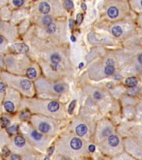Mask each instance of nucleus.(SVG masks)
I'll return each instance as SVG.
<instances>
[{
    "label": "nucleus",
    "instance_id": "obj_10",
    "mask_svg": "<svg viewBox=\"0 0 142 160\" xmlns=\"http://www.w3.org/2000/svg\"><path fill=\"white\" fill-rule=\"evenodd\" d=\"M20 86L24 90H28L31 87V83L28 79H23L20 82Z\"/></svg>",
    "mask_w": 142,
    "mask_h": 160
},
{
    "label": "nucleus",
    "instance_id": "obj_14",
    "mask_svg": "<svg viewBox=\"0 0 142 160\" xmlns=\"http://www.w3.org/2000/svg\"><path fill=\"white\" fill-rule=\"evenodd\" d=\"M27 76L29 78H34L36 77L37 73L35 68H29L27 70Z\"/></svg>",
    "mask_w": 142,
    "mask_h": 160
},
{
    "label": "nucleus",
    "instance_id": "obj_25",
    "mask_svg": "<svg viewBox=\"0 0 142 160\" xmlns=\"http://www.w3.org/2000/svg\"><path fill=\"white\" fill-rule=\"evenodd\" d=\"M83 20V15L81 13H78L77 15V19H76V23L77 25H80L82 22Z\"/></svg>",
    "mask_w": 142,
    "mask_h": 160
},
{
    "label": "nucleus",
    "instance_id": "obj_4",
    "mask_svg": "<svg viewBox=\"0 0 142 160\" xmlns=\"http://www.w3.org/2000/svg\"><path fill=\"white\" fill-rule=\"evenodd\" d=\"M125 83H126V86L129 87H135L137 85L138 80L135 77H128L126 79Z\"/></svg>",
    "mask_w": 142,
    "mask_h": 160
},
{
    "label": "nucleus",
    "instance_id": "obj_15",
    "mask_svg": "<svg viewBox=\"0 0 142 160\" xmlns=\"http://www.w3.org/2000/svg\"><path fill=\"white\" fill-rule=\"evenodd\" d=\"M60 56L57 54V53H54L53 54L51 57H50V59H51V61L55 63V64H58V63L60 61Z\"/></svg>",
    "mask_w": 142,
    "mask_h": 160
},
{
    "label": "nucleus",
    "instance_id": "obj_23",
    "mask_svg": "<svg viewBox=\"0 0 142 160\" xmlns=\"http://www.w3.org/2000/svg\"><path fill=\"white\" fill-rule=\"evenodd\" d=\"M9 124V121L6 117H2L1 118V125L2 127H5Z\"/></svg>",
    "mask_w": 142,
    "mask_h": 160
},
{
    "label": "nucleus",
    "instance_id": "obj_44",
    "mask_svg": "<svg viewBox=\"0 0 142 160\" xmlns=\"http://www.w3.org/2000/svg\"><path fill=\"white\" fill-rule=\"evenodd\" d=\"M141 6H142V1H141Z\"/></svg>",
    "mask_w": 142,
    "mask_h": 160
},
{
    "label": "nucleus",
    "instance_id": "obj_35",
    "mask_svg": "<svg viewBox=\"0 0 142 160\" xmlns=\"http://www.w3.org/2000/svg\"><path fill=\"white\" fill-rule=\"evenodd\" d=\"M69 26H70V28L71 29H73V27H74V21L73 19L69 20Z\"/></svg>",
    "mask_w": 142,
    "mask_h": 160
},
{
    "label": "nucleus",
    "instance_id": "obj_39",
    "mask_svg": "<svg viewBox=\"0 0 142 160\" xmlns=\"http://www.w3.org/2000/svg\"><path fill=\"white\" fill-rule=\"evenodd\" d=\"M70 39L72 40V41H73V42H74V41H76V38L74 37V36H73V35H72L71 36V37H70Z\"/></svg>",
    "mask_w": 142,
    "mask_h": 160
},
{
    "label": "nucleus",
    "instance_id": "obj_30",
    "mask_svg": "<svg viewBox=\"0 0 142 160\" xmlns=\"http://www.w3.org/2000/svg\"><path fill=\"white\" fill-rule=\"evenodd\" d=\"M28 116H29V115L28 114V113L25 112L22 113L21 116H20V118H21V119H25L26 118H27L28 117Z\"/></svg>",
    "mask_w": 142,
    "mask_h": 160
},
{
    "label": "nucleus",
    "instance_id": "obj_31",
    "mask_svg": "<svg viewBox=\"0 0 142 160\" xmlns=\"http://www.w3.org/2000/svg\"><path fill=\"white\" fill-rule=\"evenodd\" d=\"M106 64L107 66H114V62L112 59H108L106 62Z\"/></svg>",
    "mask_w": 142,
    "mask_h": 160
},
{
    "label": "nucleus",
    "instance_id": "obj_26",
    "mask_svg": "<svg viewBox=\"0 0 142 160\" xmlns=\"http://www.w3.org/2000/svg\"><path fill=\"white\" fill-rule=\"evenodd\" d=\"M7 131L8 133H11V134H14L16 132V127L15 126H12L9 127L7 129Z\"/></svg>",
    "mask_w": 142,
    "mask_h": 160
},
{
    "label": "nucleus",
    "instance_id": "obj_17",
    "mask_svg": "<svg viewBox=\"0 0 142 160\" xmlns=\"http://www.w3.org/2000/svg\"><path fill=\"white\" fill-rule=\"evenodd\" d=\"M105 73L107 75H112L114 72V67L113 66H107L105 68Z\"/></svg>",
    "mask_w": 142,
    "mask_h": 160
},
{
    "label": "nucleus",
    "instance_id": "obj_12",
    "mask_svg": "<svg viewBox=\"0 0 142 160\" xmlns=\"http://www.w3.org/2000/svg\"><path fill=\"white\" fill-rule=\"evenodd\" d=\"M50 128L49 125L46 122H42L39 125V129L43 133H46L49 131Z\"/></svg>",
    "mask_w": 142,
    "mask_h": 160
},
{
    "label": "nucleus",
    "instance_id": "obj_32",
    "mask_svg": "<svg viewBox=\"0 0 142 160\" xmlns=\"http://www.w3.org/2000/svg\"><path fill=\"white\" fill-rule=\"evenodd\" d=\"M54 149H55V148H54L53 146L50 147L48 148L47 153H48V155L49 156H51L53 154V153L54 152Z\"/></svg>",
    "mask_w": 142,
    "mask_h": 160
},
{
    "label": "nucleus",
    "instance_id": "obj_27",
    "mask_svg": "<svg viewBox=\"0 0 142 160\" xmlns=\"http://www.w3.org/2000/svg\"><path fill=\"white\" fill-rule=\"evenodd\" d=\"M12 2L15 6L19 7V6H21L23 5L24 1H22V0H15V1H13Z\"/></svg>",
    "mask_w": 142,
    "mask_h": 160
},
{
    "label": "nucleus",
    "instance_id": "obj_1",
    "mask_svg": "<svg viewBox=\"0 0 142 160\" xmlns=\"http://www.w3.org/2000/svg\"><path fill=\"white\" fill-rule=\"evenodd\" d=\"M11 51L16 53H25L29 50L28 47L24 43H15L11 47Z\"/></svg>",
    "mask_w": 142,
    "mask_h": 160
},
{
    "label": "nucleus",
    "instance_id": "obj_22",
    "mask_svg": "<svg viewBox=\"0 0 142 160\" xmlns=\"http://www.w3.org/2000/svg\"><path fill=\"white\" fill-rule=\"evenodd\" d=\"M31 135H32V137L34 138L35 139L37 140V141H38V140H40L42 137V135L40 134V133H38L36 131H33L32 132V133H31Z\"/></svg>",
    "mask_w": 142,
    "mask_h": 160
},
{
    "label": "nucleus",
    "instance_id": "obj_8",
    "mask_svg": "<svg viewBox=\"0 0 142 160\" xmlns=\"http://www.w3.org/2000/svg\"><path fill=\"white\" fill-rule=\"evenodd\" d=\"M59 108V105L58 102L53 101L48 105V109L50 112H54L57 111Z\"/></svg>",
    "mask_w": 142,
    "mask_h": 160
},
{
    "label": "nucleus",
    "instance_id": "obj_19",
    "mask_svg": "<svg viewBox=\"0 0 142 160\" xmlns=\"http://www.w3.org/2000/svg\"><path fill=\"white\" fill-rule=\"evenodd\" d=\"M65 86L62 84H57L54 86V89H55L57 92L58 93L62 92L64 90H65Z\"/></svg>",
    "mask_w": 142,
    "mask_h": 160
},
{
    "label": "nucleus",
    "instance_id": "obj_29",
    "mask_svg": "<svg viewBox=\"0 0 142 160\" xmlns=\"http://www.w3.org/2000/svg\"><path fill=\"white\" fill-rule=\"evenodd\" d=\"M94 97L96 99H100L102 98V95H101V93L99 92H95L94 93Z\"/></svg>",
    "mask_w": 142,
    "mask_h": 160
},
{
    "label": "nucleus",
    "instance_id": "obj_28",
    "mask_svg": "<svg viewBox=\"0 0 142 160\" xmlns=\"http://www.w3.org/2000/svg\"><path fill=\"white\" fill-rule=\"evenodd\" d=\"M9 150L7 148V147H4L2 149V153L3 156H8L9 155Z\"/></svg>",
    "mask_w": 142,
    "mask_h": 160
},
{
    "label": "nucleus",
    "instance_id": "obj_2",
    "mask_svg": "<svg viewBox=\"0 0 142 160\" xmlns=\"http://www.w3.org/2000/svg\"><path fill=\"white\" fill-rule=\"evenodd\" d=\"M70 145L71 147L74 149H79L82 146V142L79 138L74 137L71 140Z\"/></svg>",
    "mask_w": 142,
    "mask_h": 160
},
{
    "label": "nucleus",
    "instance_id": "obj_21",
    "mask_svg": "<svg viewBox=\"0 0 142 160\" xmlns=\"http://www.w3.org/2000/svg\"><path fill=\"white\" fill-rule=\"evenodd\" d=\"M76 101H75V100H73V101H72L70 103V105L69 106V107H68V110L69 114L71 115L73 113L74 109V108H75V106H76Z\"/></svg>",
    "mask_w": 142,
    "mask_h": 160
},
{
    "label": "nucleus",
    "instance_id": "obj_3",
    "mask_svg": "<svg viewBox=\"0 0 142 160\" xmlns=\"http://www.w3.org/2000/svg\"><path fill=\"white\" fill-rule=\"evenodd\" d=\"M87 132V127L85 125L81 124L78 126L76 128L77 134L79 136H83Z\"/></svg>",
    "mask_w": 142,
    "mask_h": 160
},
{
    "label": "nucleus",
    "instance_id": "obj_37",
    "mask_svg": "<svg viewBox=\"0 0 142 160\" xmlns=\"http://www.w3.org/2000/svg\"><path fill=\"white\" fill-rule=\"evenodd\" d=\"M81 7H82V8L83 10H86L87 9V6L85 3H82V5H81Z\"/></svg>",
    "mask_w": 142,
    "mask_h": 160
},
{
    "label": "nucleus",
    "instance_id": "obj_36",
    "mask_svg": "<svg viewBox=\"0 0 142 160\" xmlns=\"http://www.w3.org/2000/svg\"><path fill=\"white\" fill-rule=\"evenodd\" d=\"M0 84H1V92H2L3 91H5V85L3 84L2 82L0 83Z\"/></svg>",
    "mask_w": 142,
    "mask_h": 160
},
{
    "label": "nucleus",
    "instance_id": "obj_11",
    "mask_svg": "<svg viewBox=\"0 0 142 160\" xmlns=\"http://www.w3.org/2000/svg\"><path fill=\"white\" fill-rule=\"evenodd\" d=\"M111 32H112V33L114 36H115L116 37H119L121 35V33H122L123 30L121 27L119 26H117L113 27L112 29H111Z\"/></svg>",
    "mask_w": 142,
    "mask_h": 160
},
{
    "label": "nucleus",
    "instance_id": "obj_33",
    "mask_svg": "<svg viewBox=\"0 0 142 160\" xmlns=\"http://www.w3.org/2000/svg\"><path fill=\"white\" fill-rule=\"evenodd\" d=\"M88 149H89V151H90V152H94V151H95V149H96V147L94 146V145H90L89 146Z\"/></svg>",
    "mask_w": 142,
    "mask_h": 160
},
{
    "label": "nucleus",
    "instance_id": "obj_41",
    "mask_svg": "<svg viewBox=\"0 0 142 160\" xmlns=\"http://www.w3.org/2000/svg\"><path fill=\"white\" fill-rule=\"evenodd\" d=\"M2 41H3V39H2V36H1V43H2Z\"/></svg>",
    "mask_w": 142,
    "mask_h": 160
},
{
    "label": "nucleus",
    "instance_id": "obj_24",
    "mask_svg": "<svg viewBox=\"0 0 142 160\" xmlns=\"http://www.w3.org/2000/svg\"><path fill=\"white\" fill-rule=\"evenodd\" d=\"M111 132H112V131L110 128H106L103 131L102 134L104 136H108L111 135Z\"/></svg>",
    "mask_w": 142,
    "mask_h": 160
},
{
    "label": "nucleus",
    "instance_id": "obj_9",
    "mask_svg": "<svg viewBox=\"0 0 142 160\" xmlns=\"http://www.w3.org/2000/svg\"><path fill=\"white\" fill-rule=\"evenodd\" d=\"M15 143L17 146L21 147L25 145L26 141L25 138L21 136H17L15 139Z\"/></svg>",
    "mask_w": 142,
    "mask_h": 160
},
{
    "label": "nucleus",
    "instance_id": "obj_20",
    "mask_svg": "<svg viewBox=\"0 0 142 160\" xmlns=\"http://www.w3.org/2000/svg\"><path fill=\"white\" fill-rule=\"evenodd\" d=\"M64 6H65V7L67 9H72L74 7L73 3L72 1H69V0H67V1H65L64 2Z\"/></svg>",
    "mask_w": 142,
    "mask_h": 160
},
{
    "label": "nucleus",
    "instance_id": "obj_5",
    "mask_svg": "<svg viewBox=\"0 0 142 160\" xmlns=\"http://www.w3.org/2000/svg\"><path fill=\"white\" fill-rule=\"evenodd\" d=\"M39 11L44 14H47L50 11V6L46 2H43L40 3L39 6Z\"/></svg>",
    "mask_w": 142,
    "mask_h": 160
},
{
    "label": "nucleus",
    "instance_id": "obj_16",
    "mask_svg": "<svg viewBox=\"0 0 142 160\" xmlns=\"http://www.w3.org/2000/svg\"><path fill=\"white\" fill-rule=\"evenodd\" d=\"M56 27L55 25L53 24V23H50V24H49V25L47 26L46 31L49 33H50V34H52V33H53L54 32H55L56 31Z\"/></svg>",
    "mask_w": 142,
    "mask_h": 160
},
{
    "label": "nucleus",
    "instance_id": "obj_6",
    "mask_svg": "<svg viewBox=\"0 0 142 160\" xmlns=\"http://www.w3.org/2000/svg\"><path fill=\"white\" fill-rule=\"evenodd\" d=\"M108 143L110 146L112 147H116L119 143V139L118 137L115 135L110 136L108 138Z\"/></svg>",
    "mask_w": 142,
    "mask_h": 160
},
{
    "label": "nucleus",
    "instance_id": "obj_38",
    "mask_svg": "<svg viewBox=\"0 0 142 160\" xmlns=\"http://www.w3.org/2000/svg\"><path fill=\"white\" fill-rule=\"evenodd\" d=\"M138 61H139V62L142 64V54L140 55L139 57H138Z\"/></svg>",
    "mask_w": 142,
    "mask_h": 160
},
{
    "label": "nucleus",
    "instance_id": "obj_43",
    "mask_svg": "<svg viewBox=\"0 0 142 160\" xmlns=\"http://www.w3.org/2000/svg\"><path fill=\"white\" fill-rule=\"evenodd\" d=\"M44 160H49V159L48 157H46Z\"/></svg>",
    "mask_w": 142,
    "mask_h": 160
},
{
    "label": "nucleus",
    "instance_id": "obj_7",
    "mask_svg": "<svg viewBox=\"0 0 142 160\" xmlns=\"http://www.w3.org/2000/svg\"><path fill=\"white\" fill-rule=\"evenodd\" d=\"M118 13H119V11L116 7H110L108 10V15L110 18H113L117 17L118 15Z\"/></svg>",
    "mask_w": 142,
    "mask_h": 160
},
{
    "label": "nucleus",
    "instance_id": "obj_18",
    "mask_svg": "<svg viewBox=\"0 0 142 160\" xmlns=\"http://www.w3.org/2000/svg\"><path fill=\"white\" fill-rule=\"evenodd\" d=\"M52 18L49 16H46L42 19V22L45 25L48 26L51 23Z\"/></svg>",
    "mask_w": 142,
    "mask_h": 160
},
{
    "label": "nucleus",
    "instance_id": "obj_13",
    "mask_svg": "<svg viewBox=\"0 0 142 160\" xmlns=\"http://www.w3.org/2000/svg\"><path fill=\"white\" fill-rule=\"evenodd\" d=\"M4 107L7 111L10 112L13 111V110L15 109L14 105H13V103L11 101H6L5 103Z\"/></svg>",
    "mask_w": 142,
    "mask_h": 160
},
{
    "label": "nucleus",
    "instance_id": "obj_42",
    "mask_svg": "<svg viewBox=\"0 0 142 160\" xmlns=\"http://www.w3.org/2000/svg\"><path fill=\"white\" fill-rule=\"evenodd\" d=\"M61 160H68V159H67L66 158H62Z\"/></svg>",
    "mask_w": 142,
    "mask_h": 160
},
{
    "label": "nucleus",
    "instance_id": "obj_40",
    "mask_svg": "<svg viewBox=\"0 0 142 160\" xmlns=\"http://www.w3.org/2000/svg\"><path fill=\"white\" fill-rule=\"evenodd\" d=\"M83 66V63H82H82H80V64H79V68H81Z\"/></svg>",
    "mask_w": 142,
    "mask_h": 160
},
{
    "label": "nucleus",
    "instance_id": "obj_34",
    "mask_svg": "<svg viewBox=\"0 0 142 160\" xmlns=\"http://www.w3.org/2000/svg\"><path fill=\"white\" fill-rule=\"evenodd\" d=\"M11 160H20L19 156L18 155H16L11 156Z\"/></svg>",
    "mask_w": 142,
    "mask_h": 160
}]
</instances>
